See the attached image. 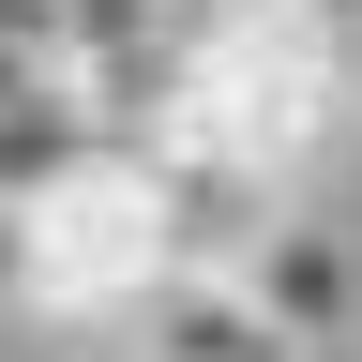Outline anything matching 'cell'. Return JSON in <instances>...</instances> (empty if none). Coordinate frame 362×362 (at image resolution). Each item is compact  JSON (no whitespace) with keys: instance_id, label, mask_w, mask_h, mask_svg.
<instances>
[{"instance_id":"cell-1","label":"cell","mask_w":362,"mask_h":362,"mask_svg":"<svg viewBox=\"0 0 362 362\" xmlns=\"http://www.w3.org/2000/svg\"><path fill=\"white\" fill-rule=\"evenodd\" d=\"M362 106V45L317 16V0H181L166 16V61L136 90V136L151 151H211L242 181H287L347 136Z\"/></svg>"},{"instance_id":"cell-2","label":"cell","mask_w":362,"mask_h":362,"mask_svg":"<svg viewBox=\"0 0 362 362\" xmlns=\"http://www.w3.org/2000/svg\"><path fill=\"white\" fill-rule=\"evenodd\" d=\"M16 257H30V317H61V332H121L136 302H151L166 257V197H151V151L136 136H90V151H61L16 197Z\"/></svg>"},{"instance_id":"cell-3","label":"cell","mask_w":362,"mask_h":362,"mask_svg":"<svg viewBox=\"0 0 362 362\" xmlns=\"http://www.w3.org/2000/svg\"><path fill=\"white\" fill-rule=\"evenodd\" d=\"M226 272L257 287V317H272L302 362H332V347L362 332V242H347V211H287V197H272L257 242L226 257Z\"/></svg>"},{"instance_id":"cell-4","label":"cell","mask_w":362,"mask_h":362,"mask_svg":"<svg viewBox=\"0 0 362 362\" xmlns=\"http://www.w3.org/2000/svg\"><path fill=\"white\" fill-rule=\"evenodd\" d=\"M121 362H302V347L257 317L242 272H197V257H181V272H151V302L121 317Z\"/></svg>"},{"instance_id":"cell-5","label":"cell","mask_w":362,"mask_h":362,"mask_svg":"<svg viewBox=\"0 0 362 362\" xmlns=\"http://www.w3.org/2000/svg\"><path fill=\"white\" fill-rule=\"evenodd\" d=\"M332 362H362V332H347V347H332Z\"/></svg>"},{"instance_id":"cell-6","label":"cell","mask_w":362,"mask_h":362,"mask_svg":"<svg viewBox=\"0 0 362 362\" xmlns=\"http://www.w3.org/2000/svg\"><path fill=\"white\" fill-rule=\"evenodd\" d=\"M347 242H362V211H347Z\"/></svg>"}]
</instances>
